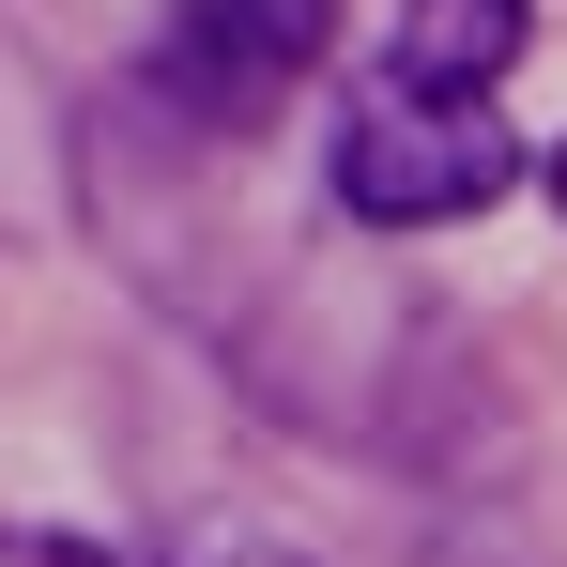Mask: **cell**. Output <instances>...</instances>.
I'll list each match as a JSON object with an SVG mask.
<instances>
[{
  "label": "cell",
  "instance_id": "cell-5",
  "mask_svg": "<svg viewBox=\"0 0 567 567\" xmlns=\"http://www.w3.org/2000/svg\"><path fill=\"white\" fill-rule=\"evenodd\" d=\"M0 567H107L93 537H31V553H0Z\"/></svg>",
  "mask_w": 567,
  "mask_h": 567
},
{
  "label": "cell",
  "instance_id": "cell-3",
  "mask_svg": "<svg viewBox=\"0 0 567 567\" xmlns=\"http://www.w3.org/2000/svg\"><path fill=\"white\" fill-rule=\"evenodd\" d=\"M522 31H537V0H399L383 78H414V93H491V78L522 62Z\"/></svg>",
  "mask_w": 567,
  "mask_h": 567
},
{
  "label": "cell",
  "instance_id": "cell-2",
  "mask_svg": "<svg viewBox=\"0 0 567 567\" xmlns=\"http://www.w3.org/2000/svg\"><path fill=\"white\" fill-rule=\"evenodd\" d=\"M322 47H338V0H185L154 31L138 93L169 107V123H199V138H261L322 78Z\"/></svg>",
  "mask_w": 567,
  "mask_h": 567
},
{
  "label": "cell",
  "instance_id": "cell-1",
  "mask_svg": "<svg viewBox=\"0 0 567 567\" xmlns=\"http://www.w3.org/2000/svg\"><path fill=\"white\" fill-rule=\"evenodd\" d=\"M322 185H338V215H353V230H461V215H491V199L522 185V138H506V107H491V93L353 78Z\"/></svg>",
  "mask_w": 567,
  "mask_h": 567
},
{
  "label": "cell",
  "instance_id": "cell-4",
  "mask_svg": "<svg viewBox=\"0 0 567 567\" xmlns=\"http://www.w3.org/2000/svg\"><path fill=\"white\" fill-rule=\"evenodd\" d=\"M169 567H322L307 537H277V522H246V506H215V522H185L169 537Z\"/></svg>",
  "mask_w": 567,
  "mask_h": 567
},
{
  "label": "cell",
  "instance_id": "cell-6",
  "mask_svg": "<svg viewBox=\"0 0 567 567\" xmlns=\"http://www.w3.org/2000/svg\"><path fill=\"white\" fill-rule=\"evenodd\" d=\"M537 185H553V215H567V138H553V169H537Z\"/></svg>",
  "mask_w": 567,
  "mask_h": 567
}]
</instances>
